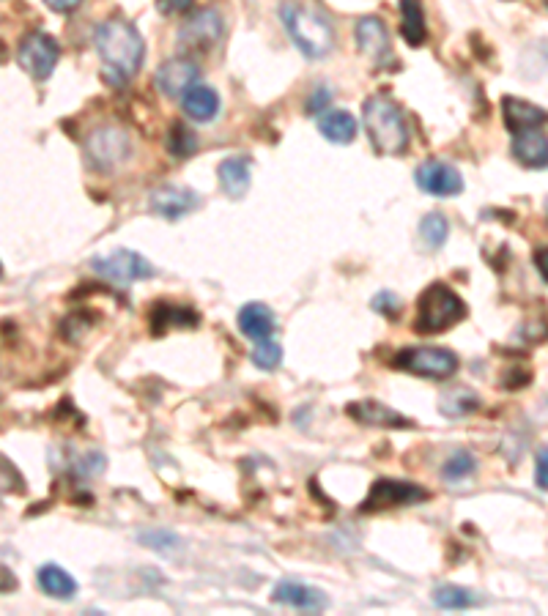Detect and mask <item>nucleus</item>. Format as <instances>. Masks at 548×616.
Here are the masks:
<instances>
[{"label":"nucleus","mask_w":548,"mask_h":616,"mask_svg":"<svg viewBox=\"0 0 548 616\" xmlns=\"http://www.w3.org/2000/svg\"><path fill=\"white\" fill-rule=\"evenodd\" d=\"M96 55L102 58L105 66V80L113 85H121L132 80L143 58H146V42L135 25L127 20H107L94 31Z\"/></svg>","instance_id":"f257e3e1"},{"label":"nucleus","mask_w":548,"mask_h":616,"mask_svg":"<svg viewBox=\"0 0 548 616\" xmlns=\"http://www.w3.org/2000/svg\"><path fill=\"white\" fill-rule=\"evenodd\" d=\"M362 126L370 137V146L381 157H401L409 148V124L406 115L390 96H370L362 107Z\"/></svg>","instance_id":"f03ea898"},{"label":"nucleus","mask_w":548,"mask_h":616,"mask_svg":"<svg viewBox=\"0 0 548 616\" xmlns=\"http://www.w3.org/2000/svg\"><path fill=\"white\" fill-rule=\"evenodd\" d=\"M280 22L285 33L291 36L296 50L305 58H327L335 50V28L329 25L324 14H318L310 6H302L296 0H283L280 3Z\"/></svg>","instance_id":"7ed1b4c3"},{"label":"nucleus","mask_w":548,"mask_h":616,"mask_svg":"<svg viewBox=\"0 0 548 616\" xmlns=\"http://www.w3.org/2000/svg\"><path fill=\"white\" fill-rule=\"evenodd\" d=\"M469 307L458 296V293L444 285V282H433L417 299V315H414V332L417 335H442L447 329H453L455 324H461Z\"/></svg>","instance_id":"20e7f679"},{"label":"nucleus","mask_w":548,"mask_h":616,"mask_svg":"<svg viewBox=\"0 0 548 616\" xmlns=\"http://www.w3.org/2000/svg\"><path fill=\"white\" fill-rule=\"evenodd\" d=\"M458 356L447 348H431V345H414V348H401L395 359H392V367H398L403 373H411V376L431 378V381H444L450 378L458 370Z\"/></svg>","instance_id":"39448f33"},{"label":"nucleus","mask_w":548,"mask_h":616,"mask_svg":"<svg viewBox=\"0 0 548 616\" xmlns=\"http://www.w3.org/2000/svg\"><path fill=\"white\" fill-rule=\"evenodd\" d=\"M431 499V491L422 488L417 482L409 480H392V477H379L370 485L365 502L359 504V512L373 515V512L395 510V507H414Z\"/></svg>","instance_id":"423d86ee"},{"label":"nucleus","mask_w":548,"mask_h":616,"mask_svg":"<svg viewBox=\"0 0 548 616\" xmlns=\"http://www.w3.org/2000/svg\"><path fill=\"white\" fill-rule=\"evenodd\" d=\"M132 154L129 135L121 126H99L85 140V157L91 162V168L102 173H113L121 168Z\"/></svg>","instance_id":"0eeeda50"},{"label":"nucleus","mask_w":548,"mask_h":616,"mask_svg":"<svg viewBox=\"0 0 548 616\" xmlns=\"http://www.w3.org/2000/svg\"><path fill=\"white\" fill-rule=\"evenodd\" d=\"M91 269H94L99 277L116 282V285H129V282L137 280H151L154 277V266L148 258H143L140 252L135 250H113L107 255H99L91 261Z\"/></svg>","instance_id":"6e6552de"},{"label":"nucleus","mask_w":548,"mask_h":616,"mask_svg":"<svg viewBox=\"0 0 548 616\" xmlns=\"http://www.w3.org/2000/svg\"><path fill=\"white\" fill-rule=\"evenodd\" d=\"M61 58V44L50 33L33 31L20 42L17 61L33 80H47L55 72V63Z\"/></svg>","instance_id":"1a4fd4ad"},{"label":"nucleus","mask_w":548,"mask_h":616,"mask_svg":"<svg viewBox=\"0 0 548 616\" xmlns=\"http://www.w3.org/2000/svg\"><path fill=\"white\" fill-rule=\"evenodd\" d=\"M222 33H225V20H222L220 11L201 9L184 20L179 31V42L184 44L187 50L206 53V50H211L214 44L220 42Z\"/></svg>","instance_id":"9d476101"},{"label":"nucleus","mask_w":548,"mask_h":616,"mask_svg":"<svg viewBox=\"0 0 548 616\" xmlns=\"http://www.w3.org/2000/svg\"><path fill=\"white\" fill-rule=\"evenodd\" d=\"M414 184L433 198H455L464 192V176L458 173V168L439 162V159L422 162L420 168L414 170Z\"/></svg>","instance_id":"9b49d317"},{"label":"nucleus","mask_w":548,"mask_h":616,"mask_svg":"<svg viewBox=\"0 0 548 616\" xmlns=\"http://www.w3.org/2000/svg\"><path fill=\"white\" fill-rule=\"evenodd\" d=\"M148 206L162 220L176 222L181 217H187L190 211H195L198 195L192 189L179 187V184H165V187H157L148 195Z\"/></svg>","instance_id":"f8f14e48"},{"label":"nucleus","mask_w":548,"mask_h":616,"mask_svg":"<svg viewBox=\"0 0 548 616\" xmlns=\"http://www.w3.org/2000/svg\"><path fill=\"white\" fill-rule=\"evenodd\" d=\"M198 74H201V69H198L190 58H170V61L162 63L157 74H154V85H157V91L162 96L176 99V96L184 94L190 85H195Z\"/></svg>","instance_id":"ddd939ff"},{"label":"nucleus","mask_w":548,"mask_h":616,"mask_svg":"<svg viewBox=\"0 0 548 616\" xmlns=\"http://www.w3.org/2000/svg\"><path fill=\"white\" fill-rule=\"evenodd\" d=\"M272 600L277 606L296 608V611H324L329 606V597L302 581H280L272 589Z\"/></svg>","instance_id":"4468645a"},{"label":"nucleus","mask_w":548,"mask_h":616,"mask_svg":"<svg viewBox=\"0 0 548 616\" xmlns=\"http://www.w3.org/2000/svg\"><path fill=\"white\" fill-rule=\"evenodd\" d=\"M346 414L354 419V422H359V425H368V428L401 430L414 425L411 419L398 414L395 408L384 406V403H376V400H357V403H348Z\"/></svg>","instance_id":"2eb2a0df"},{"label":"nucleus","mask_w":548,"mask_h":616,"mask_svg":"<svg viewBox=\"0 0 548 616\" xmlns=\"http://www.w3.org/2000/svg\"><path fill=\"white\" fill-rule=\"evenodd\" d=\"M354 36H357V47L359 53L368 55L370 61L381 63L384 58H390L392 44H390V31L387 25L379 20V17H359L357 28H354Z\"/></svg>","instance_id":"dca6fc26"},{"label":"nucleus","mask_w":548,"mask_h":616,"mask_svg":"<svg viewBox=\"0 0 548 616\" xmlns=\"http://www.w3.org/2000/svg\"><path fill=\"white\" fill-rule=\"evenodd\" d=\"M181 107H184V113H187V118H192V121H198V124H209V121H214L217 115H220V94L211 88V85H190L184 94H181Z\"/></svg>","instance_id":"f3484780"},{"label":"nucleus","mask_w":548,"mask_h":616,"mask_svg":"<svg viewBox=\"0 0 548 616\" xmlns=\"http://www.w3.org/2000/svg\"><path fill=\"white\" fill-rule=\"evenodd\" d=\"M502 118L505 126L518 135V132H527V129H540L546 124V110L538 105H532L527 99H516V96H505L502 99Z\"/></svg>","instance_id":"a211bd4d"},{"label":"nucleus","mask_w":548,"mask_h":616,"mask_svg":"<svg viewBox=\"0 0 548 616\" xmlns=\"http://www.w3.org/2000/svg\"><path fill=\"white\" fill-rule=\"evenodd\" d=\"M217 176H220V187L228 198H244L250 192V184H253V165L247 157H228L222 159L220 168H217Z\"/></svg>","instance_id":"6ab92c4d"},{"label":"nucleus","mask_w":548,"mask_h":616,"mask_svg":"<svg viewBox=\"0 0 548 616\" xmlns=\"http://www.w3.org/2000/svg\"><path fill=\"white\" fill-rule=\"evenodd\" d=\"M198 313H192L190 307H176V304L157 302L148 313V326L151 335H165L168 329H187V326H198Z\"/></svg>","instance_id":"aec40b11"},{"label":"nucleus","mask_w":548,"mask_h":616,"mask_svg":"<svg viewBox=\"0 0 548 616\" xmlns=\"http://www.w3.org/2000/svg\"><path fill=\"white\" fill-rule=\"evenodd\" d=\"M513 157L524 165V168L543 170L548 162V140L540 129H527L513 135Z\"/></svg>","instance_id":"412c9836"},{"label":"nucleus","mask_w":548,"mask_h":616,"mask_svg":"<svg viewBox=\"0 0 548 616\" xmlns=\"http://www.w3.org/2000/svg\"><path fill=\"white\" fill-rule=\"evenodd\" d=\"M239 329H242L244 337H250V340H266V337L274 335V329H277V318H274V313L266 307L264 302H250L244 304L242 310H239Z\"/></svg>","instance_id":"4be33fe9"},{"label":"nucleus","mask_w":548,"mask_h":616,"mask_svg":"<svg viewBox=\"0 0 548 616\" xmlns=\"http://www.w3.org/2000/svg\"><path fill=\"white\" fill-rule=\"evenodd\" d=\"M318 132H321V137H327L329 143L348 146L357 137L359 124L348 110H324V113H318Z\"/></svg>","instance_id":"5701e85b"},{"label":"nucleus","mask_w":548,"mask_h":616,"mask_svg":"<svg viewBox=\"0 0 548 616\" xmlns=\"http://www.w3.org/2000/svg\"><path fill=\"white\" fill-rule=\"evenodd\" d=\"M36 578H39L44 595L55 597V600H72L77 595V581L66 573L61 564H42Z\"/></svg>","instance_id":"b1692460"},{"label":"nucleus","mask_w":548,"mask_h":616,"mask_svg":"<svg viewBox=\"0 0 548 616\" xmlns=\"http://www.w3.org/2000/svg\"><path fill=\"white\" fill-rule=\"evenodd\" d=\"M401 33L409 47H422L428 39V22L422 0H401Z\"/></svg>","instance_id":"393cba45"},{"label":"nucleus","mask_w":548,"mask_h":616,"mask_svg":"<svg viewBox=\"0 0 548 616\" xmlns=\"http://www.w3.org/2000/svg\"><path fill=\"white\" fill-rule=\"evenodd\" d=\"M477 408H480V395L469 387H455L439 397V411L447 419L469 417V414H475Z\"/></svg>","instance_id":"a878e982"},{"label":"nucleus","mask_w":548,"mask_h":616,"mask_svg":"<svg viewBox=\"0 0 548 616\" xmlns=\"http://www.w3.org/2000/svg\"><path fill=\"white\" fill-rule=\"evenodd\" d=\"M433 603L444 611H466L477 603V597L464 589V586L455 584H442L433 589Z\"/></svg>","instance_id":"bb28decb"},{"label":"nucleus","mask_w":548,"mask_h":616,"mask_svg":"<svg viewBox=\"0 0 548 616\" xmlns=\"http://www.w3.org/2000/svg\"><path fill=\"white\" fill-rule=\"evenodd\" d=\"M165 148L170 151V157L187 159L195 154V148H198V137H195V132H192L190 126L184 124V121H176V124L170 126L168 137H165Z\"/></svg>","instance_id":"cd10ccee"},{"label":"nucleus","mask_w":548,"mask_h":616,"mask_svg":"<svg viewBox=\"0 0 548 616\" xmlns=\"http://www.w3.org/2000/svg\"><path fill=\"white\" fill-rule=\"evenodd\" d=\"M475 471H477L475 455H472V452H466V449H455L453 455L444 460L442 477L447 482H464V480H469Z\"/></svg>","instance_id":"c85d7f7f"},{"label":"nucleus","mask_w":548,"mask_h":616,"mask_svg":"<svg viewBox=\"0 0 548 616\" xmlns=\"http://www.w3.org/2000/svg\"><path fill=\"white\" fill-rule=\"evenodd\" d=\"M420 236H422V241L431 247V250H442L444 241H447V236H450V222H447V217L439 214V211H431V214H425V217H422Z\"/></svg>","instance_id":"c756f323"},{"label":"nucleus","mask_w":548,"mask_h":616,"mask_svg":"<svg viewBox=\"0 0 548 616\" xmlns=\"http://www.w3.org/2000/svg\"><path fill=\"white\" fill-rule=\"evenodd\" d=\"M250 359H253V365L261 367V370H274V367H280V362H283V348H280V343H274L272 337H266V340H258Z\"/></svg>","instance_id":"7c9ffc66"},{"label":"nucleus","mask_w":548,"mask_h":616,"mask_svg":"<svg viewBox=\"0 0 548 616\" xmlns=\"http://www.w3.org/2000/svg\"><path fill=\"white\" fill-rule=\"evenodd\" d=\"M370 307H373V313L384 315V318H398L401 315V299L395 296L392 291H381L373 296V302H370Z\"/></svg>","instance_id":"2f4dec72"},{"label":"nucleus","mask_w":548,"mask_h":616,"mask_svg":"<svg viewBox=\"0 0 548 616\" xmlns=\"http://www.w3.org/2000/svg\"><path fill=\"white\" fill-rule=\"evenodd\" d=\"M329 99H332V94H329L327 88H318V91H313V96L307 99V113L310 115L324 113L329 105Z\"/></svg>","instance_id":"473e14b6"},{"label":"nucleus","mask_w":548,"mask_h":616,"mask_svg":"<svg viewBox=\"0 0 548 616\" xmlns=\"http://www.w3.org/2000/svg\"><path fill=\"white\" fill-rule=\"evenodd\" d=\"M140 540H143V543H148L151 545V548H162V545H168V543H179V540H176V534H170V532H162V529H159V532H146V534H140Z\"/></svg>","instance_id":"72a5a7b5"},{"label":"nucleus","mask_w":548,"mask_h":616,"mask_svg":"<svg viewBox=\"0 0 548 616\" xmlns=\"http://www.w3.org/2000/svg\"><path fill=\"white\" fill-rule=\"evenodd\" d=\"M192 0H157V9L162 11V14H168V17H173V14H184V11H190Z\"/></svg>","instance_id":"f704fd0d"},{"label":"nucleus","mask_w":548,"mask_h":616,"mask_svg":"<svg viewBox=\"0 0 548 616\" xmlns=\"http://www.w3.org/2000/svg\"><path fill=\"white\" fill-rule=\"evenodd\" d=\"M17 586H20L17 575L11 573L9 567H3V564H0V595H6V592H14Z\"/></svg>","instance_id":"c9c22d12"},{"label":"nucleus","mask_w":548,"mask_h":616,"mask_svg":"<svg viewBox=\"0 0 548 616\" xmlns=\"http://www.w3.org/2000/svg\"><path fill=\"white\" fill-rule=\"evenodd\" d=\"M546 447H540L538 452V466H535V480H538V488L540 491H546L548 485V474H546Z\"/></svg>","instance_id":"e433bc0d"},{"label":"nucleus","mask_w":548,"mask_h":616,"mask_svg":"<svg viewBox=\"0 0 548 616\" xmlns=\"http://www.w3.org/2000/svg\"><path fill=\"white\" fill-rule=\"evenodd\" d=\"M80 3H83V0H44V6H47V9L58 11V14H66V11L77 9Z\"/></svg>","instance_id":"4c0bfd02"},{"label":"nucleus","mask_w":548,"mask_h":616,"mask_svg":"<svg viewBox=\"0 0 548 616\" xmlns=\"http://www.w3.org/2000/svg\"><path fill=\"white\" fill-rule=\"evenodd\" d=\"M535 266H538L540 280L546 282V247H540L538 255H535Z\"/></svg>","instance_id":"58836bf2"},{"label":"nucleus","mask_w":548,"mask_h":616,"mask_svg":"<svg viewBox=\"0 0 548 616\" xmlns=\"http://www.w3.org/2000/svg\"><path fill=\"white\" fill-rule=\"evenodd\" d=\"M11 488V477L6 466H0V491H9Z\"/></svg>","instance_id":"ea45409f"},{"label":"nucleus","mask_w":548,"mask_h":616,"mask_svg":"<svg viewBox=\"0 0 548 616\" xmlns=\"http://www.w3.org/2000/svg\"><path fill=\"white\" fill-rule=\"evenodd\" d=\"M0 272H3V269H0Z\"/></svg>","instance_id":"a19ab883"}]
</instances>
